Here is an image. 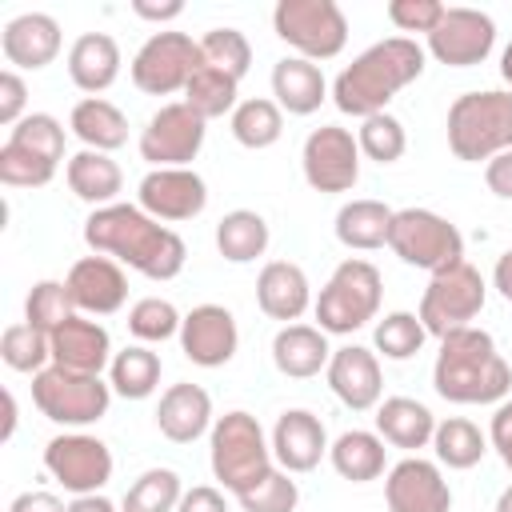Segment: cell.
<instances>
[{
  "label": "cell",
  "instance_id": "obj_1",
  "mask_svg": "<svg viewBox=\"0 0 512 512\" xmlns=\"http://www.w3.org/2000/svg\"><path fill=\"white\" fill-rule=\"evenodd\" d=\"M84 244L96 256H112L116 264H128L148 280H172L188 260V248L172 228L152 220L140 204L120 200L108 208H92V216L84 220Z\"/></svg>",
  "mask_w": 512,
  "mask_h": 512
},
{
  "label": "cell",
  "instance_id": "obj_2",
  "mask_svg": "<svg viewBox=\"0 0 512 512\" xmlns=\"http://www.w3.org/2000/svg\"><path fill=\"white\" fill-rule=\"evenodd\" d=\"M424 72V48L408 36H388L372 48H364L340 76L332 80V100L344 116L368 120L388 108V100L408 88Z\"/></svg>",
  "mask_w": 512,
  "mask_h": 512
},
{
  "label": "cell",
  "instance_id": "obj_3",
  "mask_svg": "<svg viewBox=\"0 0 512 512\" xmlns=\"http://www.w3.org/2000/svg\"><path fill=\"white\" fill-rule=\"evenodd\" d=\"M432 388L448 404H500L512 388V368L484 328H456L440 340Z\"/></svg>",
  "mask_w": 512,
  "mask_h": 512
},
{
  "label": "cell",
  "instance_id": "obj_4",
  "mask_svg": "<svg viewBox=\"0 0 512 512\" xmlns=\"http://www.w3.org/2000/svg\"><path fill=\"white\" fill-rule=\"evenodd\" d=\"M208 460L212 476L232 492L244 496L272 472V440L264 436L260 420L252 412H224L208 432Z\"/></svg>",
  "mask_w": 512,
  "mask_h": 512
},
{
  "label": "cell",
  "instance_id": "obj_5",
  "mask_svg": "<svg viewBox=\"0 0 512 512\" xmlns=\"http://www.w3.org/2000/svg\"><path fill=\"white\" fill-rule=\"evenodd\" d=\"M448 148L464 164L512 152V88L456 96L448 108Z\"/></svg>",
  "mask_w": 512,
  "mask_h": 512
},
{
  "label": "cell",
  "instance_id": "obj_6",
  "mask_svg": "<svg viewBox=\"0 0 512 512\" xmlns=\"http://www.w3.org/2000/svg\"><path fill=\"white\" fill-rule=\"evenodd\" d=\"M380 296H384V280L380 268L348 256L344 264H336V272L328 276V284L316 296V328L328 336H348L356 328H364L368 320H376L380 312Z\"/></svg>",
  "mask_w": 512,
  "mask_h": 512
},
{
  "label": "cell",
  "instance_id": "obj_7",
  "mask_svg": "<svg viewBox=\"0 0 512 512\" xmlns=\"http://www.w3.org/2000/svg\"><path fill=\"white\" fill-rule=\"evenodd\" d=\"M32 404L52 424L84 428L108 412L112 384H104L100 376H88V372H68L60 364H48L44 372L32 376Z\"/></svg>",
  "mask_w": 512,
  "mask_h": 512
},
{
  "label": "cell",
  "instance_id": "obj_8",
  "mask_svg": "<svg viewBox=\"0 0 512 512\" xmlns=\"http://www.w3.org/2000/svg\"><path fill=\"white\" fill-rule=\"evenodd\" d=\"M276 36L304 60H332L348 44V20L336 0H280L272 8Z\"/></svg>",
  "mask_w": 512,
  "mask_h": 512
},
{
  "label": "cell",
  "instance_id": "obj_9",
  "mask_svg": "<svg viewBox=\"0 0 512 512\" xmlns=\"http://www.w3.org/2000/svg\"><path fill=\"white\" fill-rule=\"evenodd\" d=\"M388 248L424 272H444L464 260V236L452 220L428 208H400L388 228Z\"/></svg>",
  "mask_w": 512,
  "mask_h": 512
},
{
  "label": "cell",
  "instance_id": "obj_10",
  "mask_svg": "<svg viewBox=\"0 0 512 512\" xmlns=\"http://www.w3.org/2000/svg\"><path fill=\"white\" fill-rule=\"evenodd\" d=\"M484 300H488L484 276L468 260H460V264H452L444 272H432V280H428V288L420 296V312L416 316H420L428 336L444 340L456 328H472V320L480 316Z\"/></svg>",
  "mask_w": 512,
  "mask_h": 512
},
{
  "label": "cell",
  "instance_id": "obj_11",
  "mask_svg": "<svg viewBox=\"0 0 512 512\" xmlns=\"http://www.w3.org/2000/svg\"><path fill=\"white\" fill-rule=\"evenodd\" d=\"M204 64L200 56V40H192L188 32H152L140 52L132 56V84L148 96H172L184 92L192 72Z\"/></svg>",
  "mask_w": 512,
  "mask_h": 512
},
{
  "label": "cell",
  "instance_id": "obj_12",
  "mask_svg": "<svg viewBox=\"0 0 512 512\" xmlns=\"http://www.w3.org/2000/svg\"><path fill=\"white\" fill-rule=\"evenodd\" d=\"M44 468L64 492L92 496L112 480V452L88 432H64L44 444Z\"/></svg>",
  "mask_w": 512,
  "mask_h": 512
},
{
  "label": "cell",
  "instance_id": "obj_13",
  "mask_svg": "<svg viewBox=\"0 0 512 512\" xmlns=\"http://www.w3.org/2000/svg\"><path fill=\"white\" fill-rule=\"evenodd\" d=\"M204 124L208 120H200L184 100L160 104L140 132V156L152 168H188L204 148Z\"/></svg>",
  "mask_w": 512,
  "mask_h": 512
},
{
  "label": "cell",
  "instance_id": "obj_14",
  "mask_svg": "<svg viewBox=\"0 0 512 512\" xmlns=\"http://www.w3.org/2000/svg\"><path fill=\"white\" fill-rule=\"evenodd\" d=\"M300 168L316 192H352L360 180V144L340 124H320L300 148Z\"/></svg>",
  "mask_w": 512,
  "mask_h": 512
},
{
  "label": "cell",
  "instance_id": "obj_15",
  "mask_svg": "<svg viewBox=\"0 0 512 512\" xmlns=\"http://www.w3.org/2000/svg\"><path fill=\"white\" fill-rule=\"evenodd\" d=\"M496 48V24L480 8H448L444 20L428 32V52L448 68L484 64Z\"/></svg>",
  "mask_w": 512,
  "mask_h": 512
},
{
  "label": "cell",
  "instance_id": "obj_16",
  "mask_svg": "<svg viewBox=\"0 0 512 512\" xmlns=\"http://www.w3.org/2000/svg\"><path fill=\"white\" fill-rule=\"evenodd\" d=\"M136 200L140 208L152 216V220H192L204 212L208 204V184L200 172L192 168H152L140 188H136Z\"/></svg>",
  "mask_w": 512,
  "mask_h": 512
},
{
  "label": "cell",
  "instance_id": "obj_17",
  "mask_svg": "<svg viewBox=\"0 0 512 512\" xmlns=\"http://www.w3.org/2000/svg\"><path fill=\"white\" fill-rule=\"evenodd\" d=\"M388 512H452V488L424 456H404L384 476Z\"/></svg>",
  "mask_w": 512,
  "mask_h": 512
},
{
  "label": "cell",
  "instance_id": "obj_18",
  "mask_svg": "<svg viewBox=\"0 0 512 512\" xmlns=\"http://www.w3.org/2000/svg\"><path fill=\"white\" fill-rule=\"evenodd\" d=\"M180 348L196 368H220L240 348L236 316L224 304H196L180 324Z\"/></svg>",
  "mask_w": 512,
  "mask_h": 512
},
{
  "label": "cell",
  "instance_id": "obj_19",
  "mask_svg": "<svg viewBox=\"0 0 512 512\" xmlns=\"http://www.w3.org/2000/svg\"><path fill=\"white\" fill-rule=\"evenodd\" d=\"M64 284L76 312H88V316H112L128 300V276L112 256H80L68 268Z\"/></svg>",
  "mask_w": 512,
  "mask_h": 512
},
{
  "label": "cell",
  "instance_id": "obj_20",
  "mask_svg": "<svg viewBox=\"0 0 512 512\" xmlns=\"http://www.w3.org/2000/svg\"><path fill=\"white\" fill-rule=\"evenodd\" d=\"M328 388L332 396L352 408V412H368L380 404V392H384V376H380V360L372 348H360V344H344L332 352L328 368Z\"/></svg>",
  "mask_w": 512,
  "mask_h": 512
},
{
  "label": "cell",
  "instance_id": "obj_21",
  "mask_svg": "<svg viewBox=\"0 0 512 512\" xmlns=\"http://www.w3.org/2000/svg\"><path fill=\"white\" fill-rule=\"evenodd\" d=\"M328 448L332 444H328V432L316 412H308V408L280 412V420L272 428V456L284 472H312L328 456Z\"/></svg>",
  "mask_w": 512,
  "mask_h": 512
},
{
  "label": "cell",
  "instance_id": "obj_22",
  "mask_svg": "<svg viewBox=\"0 0 512 512\" xmlns=\"http://www.w3.org/2000/svg\"><path fill=\"white\" fill-rule=\"evenodd\" d=\"M52 364L68 368V372H88V376H100L108 364H112V340H108V328L100 320H88V316H72L64 320L52 336Z\"/></svg>",
  "mask_w": 512,
  "mask_h": 512
},
{
  "label": "cell",
  "instance_id": "obj_23",
  "mask_svg": "<svg viewBox=\"0 0 512 512\" xmlns=\"http://www.w3.org/2000/svg\"><path fill=\"white\" fill-rule=\"evenodd\" d=\"M0 52L12 68H48L60 56V24L48 12H24L4 24Z\"/></svg>",
  "mask_w": 512,
  "mask_h": 512
},
{
  "label": "cell",
  "instance_id": "obj_24",
  "mask_svg": "<svg viewBox=\"0 0 512 512\" xmlns=\"http://www.w3.org/2000/svg\"><path fill=\"white\" fill-rule=\"evenodd\" d=\"M256 304L268 320H284V324L300 320L312 304V284L304 268L292 260H268L256 276Z\"/></svg>",
  "mask_w": 512,
  "mask_h": 512
},
{
  "label": "cell",
  "instance_id": "obj_25",
  "mask_svg": "<svg viewBox=\"0 0 512 512\" xmlns=\"http://www.w3.org/2000/svg\"><path fill=\"white\" fill-rule=\"evenodd\" d=\"M156 428L172 444H192L212 432V396L200 384H168L156 404Z\"/></svg>",
  "mask_w": 512,
  "mask_h": 512
},
{
  "label": "cell",
  "instance_id": "obj_26",
  "mask_svg": "<svg viewBox=\"0 0 512 512\" xmlns=\"http://www.w3.org/2000/svg\"><path fill=\"white\" fill-rule=\"evenodd\" d=\"M68 76L80 92L100 96L120 76V44L108 32H84L68 48Z\"/></svg>",
  "mask_w": 512,
  "mask_h": 512
},
{
  "label": "cell",
  "instance_id": "obj_27",
  "mask_svg": "<svg viewBox=\"0 0 512 512\" xmlns=\"http://www.w3.org/2000/svg\"><path fill=\"white\" fill-rule=\"evenodd\" d=\"M328 360H332L328 332H320L316 324H284L272 336V364L280 376L308 380L320 368H328Z\"/></svg>",
  "mask_w": 512,
  "mask_h": 512
},
{
  "label": "cell",
  "instance_id": "obj_28",
  "mask_svg": "<svg viewBox=\"0 0 512 512\" xmlns=\"http://www.w3.org/2000/svg\"><path fill=\"white\" fill-rule=\"evenodd\" d=\"M272 96H276L280 112H288V116H312L324 104V96H328V80H324V72L312 60L284 56L272 68Z\"/></svg>",
  "mask_w": 512,
  "mask_h": 512
},
{
  "label": "cell",
  "instance_id": "obj_29",
  "mask_svg": "<svg viewBox=\"0 0 512 512\" xmlns=\"http://www.w3.org/2000/svg\"><path fill=\"white\" fill-rule=\"evenodd\" d=\"M436 432V416L428 412V404L412 400V396H388L376 404V436L392 448L416 452L424 444H432Z\"/></svg>",
  "mask_w": 512,
  "mask_h": 512
},
{
  "label": "cell",
  "instance_id": "obj_30",
  "mask_svg": "<svg viewBox=\"0 0 512 512\" xmlns=\"http://www.w3.org/2000/svg\"><path fill=\"white\" fill-rule=\"evenodd\" d=\"M64 176H68L72 196L84 200V204H92V208H108V204H116V196H120V188H124V172H120V164H116L108 152H92V148L76 152V156L68 160Z\"/></svg>",
  "mask_w": 512,
  "mask_h": 512
},
{
  "label": "cell",
  "instance_id": "obj_31",
  "mask_svg": "<svg viewBox=\"0 0 512 512\" xmlns=\"http://www.w3.org/2000/svg\"><path fill=\"white\" fill-rule=\"evenodd\" d=\"M68 128L92 152H116L120 144H128V116L112 100H104V96H84L72 108Z\"/></svg>",
  "mask_w": 512,
  "mask_h": 512
},
{
  "label": "cell",
  "instance_id": "obj_32",
  "mask_svg": "<svg viewBox=\"0 0 512 512\" xmlns=\"http://www.w3.org/2000/svg\"><path fill=\"white\" fill-rule=\"evenodd\" d=\"M392 216L396 212L384 200H348L336 212V240L352 252H376L388 244Z\"/></svg>",
  "mask_w": 512,
  "mask_h": 512
},
{
  "label": "cell",
  "instance_id": "obj_33",
  "mask_svg": "<svg viewBox=\"0 0 512 512\" xmlns=\"http://www.w3.org/2000/svg\"><path fill=\"white\" fill-rule=\"evenodd\" d=\"M384 440L376 432H364V428H352V432H340L328 448V460L332 468L352 480V484H368V480H380L384 476Z\"/></svg>",
  "mask_w": 512,
  "mask_h": 512
},
{
  "label": "cell",
  "instance_id": "obj_34",
  "mask_svg": "<svg viewBox=\"0 0 512 512\" xmlns=\"http://www.w3.org/2000/svg\"><path fill=\"white\" fill-rule=\"evenodd\" d=\"M160 372H164V364H160V356H156L152 348L128 344L124 352L112 356V364H108V384H112V392L124 396V400H148V396L156 392V384H160Z\"/></svg>",
  "mask_w": 512,
  "mask_h": 512
},
{
  "label": "cell",
  "instance_id": "obj_35",
  "mask_svg": "<svg viewBox=\"0 0 512 512\" xmlns=\"http://www.w3.org/2000/svg\"><path fill=\"white\" fill-rule=\"evenodd\" d=\"M216 248L228 264H252L268 248V220L252 208H236L216 224Z\"/></svg>",
  "mask_w": 512,
  "mask_h": 512
},
{
  "label": "cell",
  "instance_id": "obj_36",
  "mask_svg": "<svg viewBox=\"0 0 512 512\" xmlns=\"http://www.w3.org/2000/svg\"><path fill=\"white\" fill-rule=\"evenodd\" d=\"M432 448H436V460L464 472V468H476L488 452V436L464 420V416H448V420H436V432H432Z\"/></svg>",
  "mask_w": 512,
  "mask_h": 512
},
{
  "label": "cell",
  "instance_id": "obj_37",
  "mask_svg": "<svg viewBox=\"0 0 512 512\" xmlns=\"http://www.w3.org/2000/svg\"><path fill=\"white\" fill-rule=\"evenodd\" d=\"M228 124H232L236 144L260 152V148H272V144L280 140V132H284V112H280L276 100L252 96V100H240V104H236V112H232Z\"/></svg>",
  "mask_w": 512,
  "mask_h": 512
},
{
  "label": "cell",
  "instance_id": "obj_38",
  "mask_svg": "<svg viewBox=\"0 0 512 512\" xmlns=\"http://www.w3.org/2000/svg\"><path fill=\"white\" fill-rule=\"evenodd\" d=\"M236 96H240V80L224 76V72L212 68V64H200V68L192 72L188 88H184V104H188L200 120H216V116H224V112H236V104H240Z\"/></svg>",
  "mask_w": 512,
  "mask_h": 512
},
{
  "label": "cell",
  "instance_id": "obj_39",
  "mask_svg": "<svg viewBox=\"0 0 512 512\" xmlns=\"http://www.w3.org/2000/svg\"><path fill=\"white\" fill-rule=\"evenodd\" d=\"M0 356H4V364L12 372H32L36 376V372H44L52 364V340H48V332H40L28 320H20V324H8L4 328Z\"/></svg>",
  "mask_w": 512,
  "mask_h": 512
},
{
  "label": "cell",
  "instance_id": "obj_40",
  "mask_svg": "<svg viewBox=\"0 0 512 512\" xmlns=\"http://www.w3.org/2000/svg\"><path fill=\"white\" fill-rule=\"evenodd\" d=\"M72 316H76V304H72L64 280H40V284H32V292L24 296V320H28L32 328L48 332V336H52L64 320H72Z\"/></svg>",
  "mask_w": 512,
  "mask_h": 512
},
{
  "label": "cell",
  "instance_id": "obj_41",
  "mask_svg": "<svg viewBox=\"0 0 512 512\" xmlns=\"http://www.w3.org/2000/svg\"><path fill=\"white\" fill-rule=\"evenodd\" d=\"M200 56H204V64L220 68L224 76L244 80L248 64H252V44L240 28H212L200 36Z\"/></svg>",
  "mask_w": 512,
  "mask_h": 512
},
{
  "label": "cell",
  "instance_id": "obj_42",
  "mask_svg": "<svg viewBox=\"0 0 512 512\" xmlns=\"http://www.w3.org/2000/svg\"><path fill=\"white\" fill-rule=\"evenodd\" d=\"M356 144H360V156H368L376 164H396L408 148V132L392 112H376V116L360 120Z\"/></svg>",
  "mask_w": 512,
  "mask_h": 512
},
{
  "label": "cell",
  "instance_id": "obj_43",
  "mask_svg": "<svg viewBox=\"0 0 512 512\" xmlns=\"http://www.w3.org/2000/svg\"><path fill=\"white\" fill-rule=\"evenodd\" d=\"M372 340H376V352L384 360H408V356H416L424 348L428 332H424L416 312H388L384 320H376Z\"/></svg>",
  "mask_w": 512,
  "mask_h": 512
},
{
  "label": "cell",
  "instance_id": "obj_44",
  "mask_svg": "<svg viewBox=\"0 0 512 512\" xmlns=\"http://www.w3.org/2000/svg\"><path fill=\"white\" fill-rule=\"evenodd\" d=\"M180 496H184V488H180V476L172 468H148L128 488L124 508H136V512H176Z\"/></svg>",
  "mask_w": 512,
  "mask_h": 512
},
{
  "label": "cell",
  "instance_id": "obj_45",
  "mask_svg": "<svg viewBox=\"0 0 512 512\" xmlns=\"http://www.w3.org/2000/svg\"><path fill=\"white\" fill-rule=\"evenodd\" d=\"M180 324H184V316L176 312V304L160 300V296H144L128 308V332L140 344H160L168 336H180Z\"/></svg>",
  "mask_w": 512,
  "mask_h": 512
},
{
  "label": "cell",
  "instance_id": "obj_46",
  "mask_svg": "<svg viewBox=\"0 0 512 512\" xmlns=\"http://www.w3.org/2000/svg\"><path fill=\"white\" fill-rule=\"evenodd\" d=\"M8 140L20 144V148H28V152H36V156H44V160L56 164V168H60V160H64V124H60L56 116H48V112H28V116L8 132Z\"/></svg>",
  "mask_w": 512,
  "mask_h": 512
},
{
  "label": "cell",
  "instance_id": "obj_47",
  "mask_svg": "<svg viewBox=\"0 0 512 512\" xmlns=\"http://www.w3.org/2000/svg\"><path fill=\"white\" fill-rule=\"evenodd\" d=\"M52 176H56V164H48L44 156L4 140V148H0V180L8 188H44Z\"/></svg>",
  "mask_w": 512,
  "mask_h": 512
},
{
  "label": "cell",
  "instance_id": "obj_48",
  "mask_svg": "<svg viewBox=\"0 0 512 512\" xmlns=\"http://www.w3.org/2000/svg\"><path fill=\"white\" fill-rule=\"evenodd\" d=\"M244 512H296L300 504V488L292 480V472L272 468L256 488H248L244 496H236Z\"/></svg>",
  "mask_w": 512,
  "mask_h": 512
},
{
  "label": "cell",
  "instance_id": "obj_49",
  "mask_svg": "<svg viewBox=\"0 0 512 512\" xmlns=\"http://www.w3.org/2000/svg\"><path fill=\"white\" fill-rule=\"evenodd\" d=\"M444 4L440 0H388V20L400 28V32H432L440 20H444Z\"/></svg>",
  "mask_w": 512,
  "mask_h": 512
},
{
  "label": "cell",
  "instance_id": "obj_50",
  "mask_svg": "<svg viewBox=\"0 0 512 512\" xmlns=\"http://www.w3.org/2000/svg\"><path fill=\"white\" fill-rule=\"evenodd\" d=\"M24 100H28V88L20 80L16 68H4L0 72V124L16 128L24 120Z\"/></svg>",
  "mask_w": 512,
  "mask_h": 512
},
{
  "label": "cell",
  "instance_id": "obj_51",
  "mask_svg": "<svg viewBox=\"0 0 512 512\" xmlns=\"http://www.w3.org/2000/svg\"><path fill=\"white\" fill-rule=\"evenodd\" d=\"M488 444L496 448V456L504 460V468L512 472V400H500L488 424Z\"/></svg>",
  "mask_w": 512,
  "mask_h": 512
},
{
  "label": "cell",
  "instance_id": "obj_52",
  "mask_svg": "<svg viewBox=\"0 0 512 512\" xmlns=\"http://www.w3.org/2000/svg\"><path fill=\"white\" fill-rule=\"evenodd\" d=\"M176 512H228V500H224L220 488L196 484V488H188V492L180 496V508H176Z\"/></svg>",
  "mask_w": 512,
  "mask_h": 512
},
{
  "label": "cell",
  "instance_id": "obj_53",
  "mask_svg": "<svg viewBox=\"0 0 512 512\" xmlns=\"http://www.w3.org/2000/svg\"><path fill=\"white\" fill-rule=\"evenodd\" d=\"M484 184H488L492 196L512 200V152H500L484 164Z\"/></svg>",
  "mask_w": 512,
  "mask_h": 512
},
{
  "label": "cell",
  "instance_id": "obj_54",
  "mask_svg": "<svg viewBox=\"0 0 512 512\" xmlns=\"http://www.w3.org/2000/svg\"><path fill=\"white\" fill-rule=\"evenodd\" d=\"M8 512H68V504L60 496H52V492H20L8 504Z\"/></svg>",
  "mask_w": 512,
  "mask_h": 512
},
{
  "label": "cell",
  "instance_id": "obj_55",
  "mask_svg": "<svg viewBox=\"0 0 512 512\" xmlns=\"http://www.w3.org/2000/svg\"><path fill=\"white\" fill-rule=\"evenodd\" d=\"M132 12H136L140 20H156V24H164V20H176V16L184 12V4H180V0H168V4H148V0H136V4H132Z\"/></svg>",
  "mask_w": 512,
  "mask_h": 512
},
{
  "label": "cell",
  "instance_id": "obj_56",
  "mask_svg": "<svg viewBox=\"0 0 512 512\" xmlns=\"http://www.w3.org/2000/svg\"><path fill=\"white\" fill-rule=\"evenodd\" d=\"M492 284H496V292L512 304V248L500 252V260H496V268H492Z\"/></svg>",
  "mask_w": 512,
  "mask_h": 512
},
{
  "label": "cell",
  "instance_id": "obj_57",
  "mask_svg": "<svg viewBox=\"0 0 512 512\" xmlns=\"http://www.w3.org/2000/svg\"><path fill=\"white\" fill-rule=\"evenodd\" d=\"M68 512H116V504H112L108 496L92 492V496H76V500L68 504Z\"/></svg>",
  "mask_w": 512,
  "mask_h": 512
},
{
  "label": "cell",
  "instance_id": "obj_58",
  "mask_svg": "<svg viewBox=\"0 0 512 512\" xmlns=\"http://www.w3.org/2000/svg\"><path fill=\"white\" fill-rule=\"evenodd\" d=\"M12 432H16V396L4 392V440H12Z\"/></svg>",
  "mask_w": 512,
  "mask_h": 512
},
{
  "label": "cell",
  "instance_id": "obj_59",
  "mask_svg": "<svg viewBox=\"0 0 512 512\" xmlns=\"http://www.w3.org/2000/svg\"><path fill=\"white\" fill-rule=\"evenodd\" d=\"M500 76L512 84V44H508V48H504V56H500Z\"/></svg>",
  "mask_w": 512,
  "mask_h": 512
},
{
  "label": "cell",
  "instance_id": "obj_60",
  "mask_svg": "<svg viewBox=\"0 0 512 512\" xmlns=\"http://www.w3.org/2000/svg\"><path fill=\"white\" fill-rule=\"evenodd\" d=\"M496 512H512V484H508V488L496 496Z\"/></svg>",
  "mask_w": 512,
  "mask_h": 512
},
{
  "label": "cell",
  "instance_id": "obj_61",
  "mask_svg": "<svg viewBox=\"0 0 512 512\" xmlns=\"http://www.w3.org/2000/svg\"><path fill=\"white\" fill-rule=\"evenodd\" d=\"M124 512H136V508H124Z\"/></svg>",
  "mask_w": 512,
  "mask_h": 512
}]
</instances>
